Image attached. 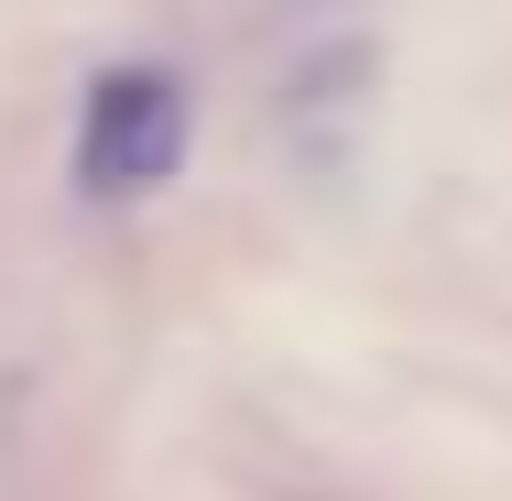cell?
Here are the masks:
<instances>
[{
	"instance_id": "6da1fadb",
	"label": "cell",
	"mask_w": 512,
	"mask_h": 501,
	"mask_svg": "<svg viewBox=\"0 0 512 501\" xmlns=\"http://www.w3.org/2000/svg\"><path fill=\"white\" fill-rule=\"evenodd\" d=\"M175 164H186V88L164 66H109L77 109V186L120 207V197H153Z\"/></svg>"
}]
</instances>
